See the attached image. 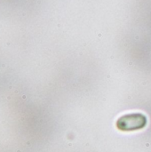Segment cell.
Returning <instances> with one entry per match:
<instances>
[{
    "label": "cell",
    "mask_w": 151,
    "mask_h": 152,
    "mask_svg": "<svg viewBox=\"0 0 151 152\" xmlns=\"http://www.w3.org/2000/svg\"><path fill=\"white\" fill-rule=\"evenodd\" d=\"M148 123L147 117L142 113H131L120 117L116 123L117 128L123 132L143 129Z\"/></svg>",
    "instance_id": "cell-1"
}]
</instances>
